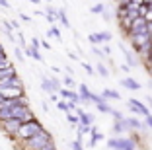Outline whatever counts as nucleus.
Segmentation results:
<instances>
[{"instance_id": "nucleus-9", "label": "nucleus", "mask_w": 152, "mask_h": 150, "mask_svg": "<svg viewBox=\"0 0 152 150\" xmlns=\"http://www.w3.org/2000/svg\"><path fill=\"white\" fill-rule=\"evenodd\" d=\"M10 119H12V113H10V109H0V123L10 121Z\"/></svg>"}, {"instance_id": "nucleus-7", "label": "nucleus", "mask_w": 152, "mask_h": 150, "mask_svg": "<svg viewBox=\"0 0 152 150\" xmlns=\"http://www.w3.org/2000/svg\"><path fill=\"white\" fill-rule=\"evenodd\" d=\"M133 41H134V45L140 49V47H144V45L150 43V35H148V33H140V35H134Z\"/></svg>"}, {"instance_id": "nucleus-6", "label": "nucleus", "mask_w": 152, "mask_h": 150, "mask_svg": "<svg viewBox=\"0 0 152 150\" xmlns=\"http://www.w3.org/2000/svg\"><path fill=\"white\" fill-rule=\"evenodd\" d=\"M2 88H22V82H20L18 76H10V78H6V80L0 82V90Z\"/></svg>"}, {"instance_id": "nucleus-12", "label": "nucleus", "mask_w": 152, "mask_h": 150, "mask_svg": "<svg viewBox=\"0 0 152 150\" xmlns=\"http://www.w3.org/2000/svg\"><path fill=\"white\" fill-rule=\"evenodd\" d=\"M2 68H10V62L6 61V59H2V61H0V70H2Z\"/></svg>"}, {"instance_id": "nucleus-8", "label": "nucleus", "mask_w": 152, "mask_h": 150, "mask_svg": "<svg viewBox=\"0 0 152 150\" xmlns=\"http://www.w3.org/2000/svg\"><path fill=\"white\" fill-rule=\"evenodd\" d=\"M10 76H16V70H14L12 66H10V68H2V70H0V82L10 78Z\"/></svg>"}, {"instance_id": "nucleus-3", "label": "nucleus", "mask_w": 152, "mask_h": 150, "mask_svg": "<svg viewBox=\"0 0 152 150\" xmlns=\"http://www.w3.org/2000/svg\"><path fill=\"white\" fill-rule=\"evenodd\" d=\"M10 113H12V119H18L20 123H29V121H33V115L31 111L27 109L26 105H18V107H14V109H10Z\"/></svg>"}, {"instance_id": "nucleus-10", "label": "nucleus", "mask_w": 152, "mask_h": 150, "mask_svg": "<svg viewBox=\"0 0 152 150\" xmlns=\"http://www.w3.org/2000/svg\"><path fill=\"white\" fill-rule=\"evenodd\" d=\"M131 107L137 109V111H140V113H146V109H144L142 105H139V102H131Z\"/></svg>"}, {"instance_id": "nucleus-14", "label": "nucleus", "mask_w": 152, "mask_h": 150, "mask_svg": "<svg viewBox=\"0 0 152 150\" xmlns=\"http://www.w3.org/2000/svg\"><path fill=\"white\" fill-rule=\"evenodd\" d=\"M43 150H55V146H53V144H49L47 148H43Z\"/></svg>"}, {"instance_id": "nucleus-1", "label": "nucleus", "mask_w": 152, "mask_h": 150, "mask_svg": "<svg viewBox=\"0 0 152 150\" xmlns=\"http://www.w3.org/2000/svg\"><path fill=\"white\" fill-rule=\"evenodd\" d=\"M39 132H43V129H41V125L37 123V121H29V123H23L22 127H20V131H18V135H16V137L27 142L29 138L37 137Z\"/></svg>"}, {"instance_id": "nucleus-5", "label": "nucleus", "mask_w": 152, "mask_h": 150, "mask_svg": "<svg viewBox=\"0 0 152 150\" xmlns=\"http://www.w3.org/2000/svg\"><path fill=\"white\" fill-rule=\"evenodd\" d=\"M0 127L4 129L8 135H18L20 127H22V123H20L18 119H10V121H4V123H0Z\"/></svg>"}, {"instance_id": "nucleus-15", "label": "nucleus", "mask_w": 152, "mask_h": 150, "mask_svg": "<svg viewBox=\"0 0 152 150\" xmlns=\"http://www.w3.org/2000/svg\"><path fill=\"white\" fill-rule=\"evenodd\" d=\"M150 43H152V35H150Z\"/></svg>"}, {"instance_id": "nucleus-4", "label": "nucleus", "mask_w": 152, "mask_h": 150, "mask_svg": "<svg viewBox=\"0 0 152 150\" xmlns=\"http://www.w3.org/2000/svg\"><path fill=\"white\" fill-rule=\"evenodd\" d=\"M0 96L4 100H18V97H23V90L22 88H2Z\"/></svg>"}, {"instance_id": "nucleus-13", "label": "nucleus", "mask_w": 152, "mask_h": 150, "mask_svg": "<svg viewBox=\"0 0 152 150\" xmlns=\"http://www.w3.org/2000/svg\"><path fill=\"white\" fill-rule=\"evenodd\" d=\"M2 59H6V57H4V51H2V47H0V61H2Z\"/></svg>"}, {"instance_id": "nucleus-11", "label": "nucleus", "mask_w": 152, "mask_h": 150, "mask_svg": "<svg viewBox=\"0 0 152 150\" xmlns=\"http://www.w3.org/2000/svg\"><path fill=\"white\" fill-rule=\"evenodd\" d=\"M123 84H125V86H129L131 90H137V88H139V84H134L133 80H125V82H123Z\"/></svg>"}, {"instance_id": "nucleus-2", "label": "nucleus", "mask_w": 152, "mask_h": 150, "mask_svg": "<svg viewBox=\"0 0 152 150\" xmlns=\"http://www.w3.org/2000/svg\"><path fill=\"white\" fill-rule=\"evenodd\" d=\"M26 144H27V148H29V150H43V148H47L49 144H53V142H51V137L43 131V132H39L37 137L29 138Z\"/></svg>"}]
</instances>
